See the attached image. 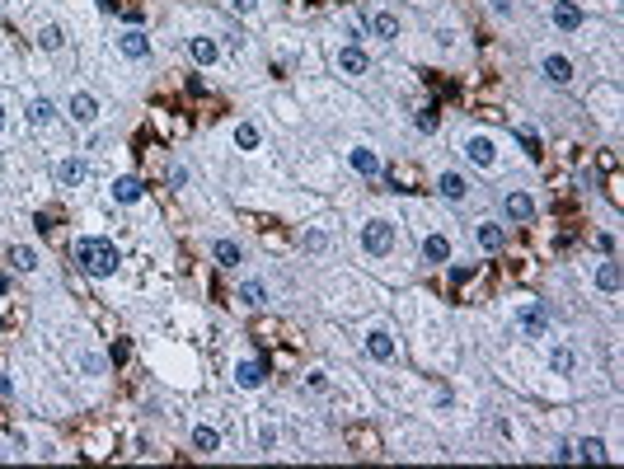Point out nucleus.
Segmentation results:
<instances>
[{
	"instance_id": "obj_1",
	"label": "nucleus",
	"mask_w": 624,
	"mask_h": 469,
	"mask_svg": "<svg viewBox=\"0 0 624 469\" xmlns=\"http://www.w3.org/2000/svg\"><path fill=\"white\" fill-rule=\"evenodd\" d=\"M118 263H123V254H118L113 239H99V234L76 239V268L85 272V277H113Z\"/></svg>"
},
{
	"instance_id": "obj_2",
	"label": "nucleus",
	"mask_w": 624,
	"mask_h": 469,
	"mask_svg": "<svg viewBox=\"0 0 624 469\" xmlns=\"http://www.w3.org/2000/svg\"><path fill=\"white\" fill-rule=\"evenodd\" d=\"M362 244H366V254H390V249H395V225H390V221H371L362 230Z\"/></svg>"
},
{
	"instance_id": "obj_3",
	"label": "nucleus",
	"mask_w": 624,
	"mask_h": 469,
	"mask_svg": "<svg viewBox=\"0 0 624 469\" xmlns=\"http://www.w3.org/2000/svg\"><path fill=\"white\" fill-rule=\"evenodd\" d=\"M545 324H549V310H545V305H526V310H521L526 338H540V334H545Z\"/></svg>"
},
{
	"instance_id": "obj_4",
	"label": "nucleus",
	"mask_w": 624,
	"mask_h": 469,
	"mask_svg": "<svg viewBox=\"0 0 624 469\" xmlns=\"http://www.w3.org/2000/svg\"><path fill=\"white\" fill-rule=\"evenodd\" d=\"M465 155H469V160H474V165H479V169H488V165H493V160H498V145L488 141V136H474V141H469V145H465Z\"/></svg>"
},
{
	"instance_id": "obj_5",
	"label": "nucleus",
	"mask_w": 624,
	"mask_h": 469,
	"mask_svg": "<svg viewBox=\"0 0 624 469\" xmlns=\"http://www.w3.org/2000/svg\"><path fill=\"white\" fill-rule=\"evenodd\" d=\"M118 47H123V56H132V61H141V56H150V38H146V34H137V29H132V34H123V38H118Z\"/></svg>"
},
{
	"instance_id": "obj_6",
	"label": "nucleus",
	"mask_w": 624,
	"mask_h": 469,
	"mask_svg": "<svg viewBox=\"0 0 624 469\" xmlns=\"http://www.w3.org/2000/svg\"><path fill=\"white\" fill-rule=\"evenodd\" d=\"M366 352H371L375 361H390V357H395V343H390L385 329H371V334H366Z\"/></svg>"
},
{
	"instance_id": "obj_7",
	"label": "nucleus",
	"mask_w": 624,
	"mask_h": 469,
	"mask_svg": "<svg viewBox=\"0 0 624 469\" xmlns=\"http://www.w3.org/2000/svg\"><path fill=\"white\" fill-rule=\"evenodd\" d=\"M85 174H90V169H85V160H61V165H57V183H61V188L85 183Z\"/></svg>"
},
{
	"instance_id": "obj_8",
	"label": "nucleus",
	"mask_w": 624,
	"mask_h": 469,
	"mask_svg": "<svg viewBox=\"0 0 624 469\" xmlns=\"http://www.w3.org/2000/svg\"><path fill=\"white\" fill-rule=\"evenodd\" d=\"M188 56H193L197 66H212L216 56H221V47H216L212 38H188Z\"/></svg>"
},
{
	"instance_id": "obj_9",
	"label": "nucleus",
	"mask_w": 624,
	"mask_h": 469,
	"mask_svg": "<svg viewBox=\"0 0 624 469\" xmlns=\"http://www.w3.org/2000/svg\"><path fill=\"white\" fill-rule=\"evenodd\" d=\"M71 118H76V123H94V118H99L94 94H71Z\"/></svg>"
},
{
	"instance_id": "obj_10",
	"label": "nucleus",
	"mask_w": 624,
	"mask_h": 469,
	"mask_svg": "<svg viewBox=\"0 0 624 469\" xmlns=\"http://www.w3.org/2000/svg\"><path fill=\"white\" fill-rule=\"evenodd\" d=\"M502 207H507L511 221H531V216H535V202L526 197V192H507V202H502Z\"/></svg>"
},
{
	"instance_id": "obj_11",
	"label": "nucleus",
	"mask_w": 624,
	"mask_h": 469,
	"mask_svg": "<svg viewBox=\"0 0 624 469\" xmlns=\"http://www.w3.org/2000/svg\"><path fill=\"white\" fill-rule=\"evenodd\" d=\"M235 380L244 385V390H259V385H263V361H239V366H235Z\"/></svg>"
},
{
	"instance_id": "obj_12",
	"label": "nucleus",
	"mask_w": 624,
	"mask_h": 469,
	"mask_svg": "<svg viewBox=\"0 0 624 469\" xmlns=\"http://www.w3.org/2000/svg\"><path fill=\"white\" fill-rule=\"evenodd\" d=\"M338 71H348V76H366V52L343 47V52H338Z\"/></svg>"
},
{
	"instance_id": "obj_13",
	"label": "nucleus",
	"mask_w": 624,
	"mask_h": 469,
	"mask_svg": "<svg viewBox=\"0 0 624 469\" xmlns=\"http://www.w3.org/2000/svg\"><path fill=\"white\" fill-rule=\"evenodd\" d=\"M545 76L554 80V85H568V80H573V61H568V56H545Z\"/></svg>"
},
{
	"instance_id": "obj_14",
	"label": "nucleus",
	"mask_w": 624,
	"mask_h": 469,
	"mask_svg": "<svg viewBox=\"0 0 624 469\" xmlns=\"http://www.w3.org/2000/svg\"><path fill=\"white\" fill-rule=\"evenodd\" d=\"M422 254H427L432 263H446V258H451V239H446V234H427V239H422Z\"/></svg>"
},
{
	"instance_id": "obj_15",
	"label": "nucleus",
	"mask_w": 624,
	"mask_h": 469,
	"mask_svg": "<svg viewBox=\"0 0 624 469\" xmlns=\"http://www.w3.org/2000/svg\"><path fill=\"white\" fill-rule=\"evenodd\" d=\"M352 169H357V174H380V160L371 155V150H366V145H357V150H352Z\"/></svg>"
},
{
	"instance_id": "obj_16",
	"label": "nucleus",
	"mask_w": 624,
	"mask_h": 469,
	"mask_svg": "<svg viewBox=\"0 0 624 469\" xmlns=\"http://www.w3.org/2000/svg\"><path fill=\"white\" fill-rule=\"evenodd\" d=\"M554 24H558V29H578L582 10H578V5H568V0H558V5H554Z\"/></svg>"
},
{
	"instance_id": "obj_17",
	"label": "nucleus",
	"mask_w": 624,
	"mask_h": 469,
	"mask_svg": "<svg viewBox=\"0 0 624 469\" xmlns=\"http://www.w3.org/2000/svg\"><path fill=\"white\" fill-rule=\"evenodd\" d=\"M113 197L118 202H141V179H132V174H127V179H118L113 183Z\"/></svg>"
},
{
	"instance_id": "obj_18",
	"label": "nucleus",
	"mask_w": 624,
	"mask_h": 469,
	"mask_svg": "<svg viewBox=\"0 0 624 469\" xmlns=\"http://www.w3.org/2000/svg\"><path fill=\"white\" fill-rule=\"evenodd\" d=\"M371 34L390 43V38H399V19H395V14H375V19H371Z\"/></svg>"
},
{
	"instance_id": "obj_19",
	"label": "nucleus",
	"mask_w": 624,
	"mask_h": 469,
	"mask_svg": "<svg viewBox=\"0 0 624 469\" xmlns=\"http://www.w3.org/2000/svg\"><path fill=\"white\" fill-rule=\"evenodd\" d=\"M469 192V183L460 179V174H442V197H451V202H460Z\"/></svg>"
},
{
	"instance_id": "obj_20",
	"label": "nucleus",
	"mask_w": 624,
	"mask_h": 469,
	"mask_svg": "<svg viewBox=\"0 0 624 469\" xmlns=\"http://www.w3.org/2000/svg\"><path fill=\"white\" fill-rule=\"evenodd\" d=\"M578 366V357H573V352H568V347H554V352H549V371H558V376H568V371Z\"/></svg>"
},
{
	"instance_id": "obj_21",
	"label": "nucleus",
	"mask_w": 624,
	"mask_h": 469,
	"mask_svg": "<svg viewBox=\"0 0 624 469\" xmlns=\"http://www.w3.org/2000/svg\"><path fill=\"white\" fill-rule=\"evenodd\" d=\"M10 263H14L19 272H33V268H38V254H33V249H24V244H14V249H10Z\"/></svg>"
},
{
	"instance_id": "obj_22",
	"label": "nucleus",
	"mask_w": 624,
	"mask_h": 469,
	"mask_svg": "<svg viewBox=\"0 0 624 469\" xmlns=\"http://www.w3.org/2000/svg\"><path fill=\"white\" fill-rule=\"evenodd\" d=\"M61 43H66V34H61L57 24H47L43 34H38V47H43V52H57V47H61Z\"/></svg>"
},
{
	"instance_id": "obj_23",
	"label": "nucleus",
	"mask_w": 624,
	"mask_h": 469,
	"mask_svg": "<svg viewBox=\"0 0 624 469\" xmlns=\"http://www.w3.org/2000/svg\"><path fill=\"white\" fill-rule=\"evenodd\" d=\"M28 123H33V127H47V123H52V103H47V99H33V103H28Z\"/></svg>"
},
{
	"instance_id": "obj_24",
	"label": "nucleus",
	"mask_w": 624,
	"mask_h": 469,
	"mask_svg": "<svg viewBox=\"0 0 624 469\" xmlns=\"http://www.w3.org/2000/svg\"><path fill=\"white\" fill-rule=\"evenodd\" d=\"M235 145H239V150H254V145H259V127H254V123H239L235 127Z\"/></svg>"
},
{
	"instance_id": "obj_25",
	"label": "nucleus",
	"mask_w": 624,
	"mask_h": 469,
	"mask_svg": "<svg viewBox=\"0 0 624 469\" xmlns=\"http://www.w3.org/2000/svg\"><path fill=\"white\" fill-rule=\"evenodd\" d=\"M573 455H582V460H591V465H601V460H605V446H601V441H596V436H591V441H582V446H578V450H573Z\"/></svg>"
},
{
	"instance_id": "obj_26",
	"label": "nucleus",
	"mask_w": 624,
	"mask_h": 469,
	"mask_svg": "<svg viewBox=\"0 0 624 469\" xmlns=\"http://www.w3.org/2000/svg\"><path fill=\"white\" fill-rule=\"evenodd\" d=\"M596 287H601V291H620V268H615V263H605V268L596 272Z\"/></svg>"
},
{
	"instance_id": "obj_27",
	"label": "nucleus",
	"mask_w": 624,
	"mask_h": 469,
	"mask_svg": "<svg viewBox=\"0 0 624 469\" xmlns=\"http://www.w3.org/2000/svg\"><path fill=\"white\" fill-rule=\"evenodd\" d=\"M479 244H484L488 254H493V249H502V230H498V225H479Z\"/></svg>"
},
{
	"instance_id": "obj_28",
	"label": "nucleus",
	"mask_w": 624,
	"mask_h": 469,
	"mask_svg": "<svg viewBox=\"0 0 624 469\" xmlns=\"http://www.w3.org/2000/svg\"><path fill=\"white\" fill-rule=\"evenodd\" d=\"M193 446L197 450H216V446H221V436H216L212 427H197V432H193Z\"/></svg>"
},
{
	"instance_id": "obj_29",
	"label": "nucleus",
	"mask_w": 624,
	"mask_h": 469,
	"mask_svg": "<svg viewBox=\"0 0 624 469\" xmlns=\"http://www.w3.org/2000/svg\"><path fill=\"white\" fill-rule=\"evenodd\" d=\"M239 301H244V305H263L268 296H263V287H259V282H244V287H239Z\"/></svg>"
},
{
	"instance_id": "obj_30",
	"label": "nucleus",
	"mask_w": 624,
	"mask_h": 469,
	"mask_svg": "<svg viewBox=\"0 0 624 469\" xmlns=\"http://www.w3.org/2000/svg\"><path fill=\"white\" fill-rule=\"evenodd\" d=\"M216 263H239V244H230V239H221V244H216Z\"/></svg>"
},
{
	"instance_id": "obj_31",
	"label": "nucleus",
	"mask_w": 624,
	"mask_h": 469,
	"mask_svg": "<svg viewBox=\"0 0 624 469\" xmlns=\"http://www.w3.org/2000/svg\"><path fill=\"white\" fill-rule=\"evenodd\" d=\"M516 141H521L526 150H531V155H540V136H535L531 127H516Z\"/></svg>"
},
{
	"instance_id": "obj_32",
	"label": "nucleus",
	"mask_w": 624,
	"mask_h": 469,
	"mask_svg": "<svg viewBox=\"0 0 624 469\" xmlns=\"http://www.w3.org/2000/svg\"><path fill=\"white\" fill-rule=\"evenodd\" d=\"M418 132H437V108H422L418 113Z\"/></svg>"
},
{
	"instance_id": "obj_33",
	"label": "nucleus",
	"mask_w": 624,
	"mask_h": 469,
	"mask_svg": "<svg viewBox=\"0 0 624 469\" xmlns=\"http://www.w3.org/2000/svg\"><path fill=\"white\" fill-rule=\"evenodd\" d=\"M324 244H329V234H324V230H310L306 234V249H324Z\"/></svg>"
},
{
	"instance_id": "obj_34",
	"label": "nucleus",
	"mask_w": 624,
	"mask_h": 469,
	"mask_svg": "<svg viewBox=\"0 0 624 469\" xmlns=\"http://www.w3.org/2000/svg\"><path fill=\"white\" fill-rule=\"evenodd\" d=\"M230 10H235V14H254V10H259V0H230Z\"/></svg>"
},
{
	"instance_id": "obj_35",
	"label": "nucleus",
	"mask_w": 624,
	"mask_h": 469,
	"mask_svg": "<svg viewBox=\"0 0 624 469\" xmlns=\"http://www.w3.org/2000/svg\"><path fill=\"white\" fill-rule=\"evenodd\" d=\"M310 390H329V376H324V371H310Z\"/></svg>"
},
{
	"instance_id": "obj_36",
	"label": "nucleus",
	"mask_w": 624,
	"mask_h": 469,
	"mask_svg": "<svg viewBox=\"0 0 624 469\" xmlns=\"http://www.w3.org/2000/svg\"><path fill=\"white\" fill-rule=\"evenodd\" d=\"M0 132H5V108H0Z\"/></svg>"
}]
</instances>
